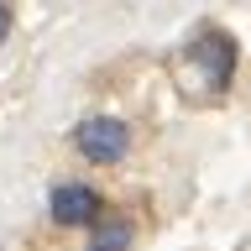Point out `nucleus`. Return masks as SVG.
<instances>
[{
	"label": "nucleus",
	"instance_id": "nucleus-1",
	"mask_svg": "<svg viewBox=\"0 0 251 251\" xmlns=\"http://www.w3.org/2000/svg\"><path fill=\"white\" fill-rule=\"evenodd\" d=\"M235 63H241V47H235L230 31L220 26H204L199 37H188L173 58V84L183 100L194 105H215L220 94H230V78H235Z\"/></svg>",
	"mask_w": 251,
	"mask_h": 251
},
{
	"label": "nucleus",
	"instance_id": "nucleus-2",
	"mask_svg": "<svg viewBox=\"0 0 251 251\" xmlns=\"http://www.w3.org/2000/svg\"><path fill=\"white\" fill-rule=\"evenodd\" d=\"M74 147L94 168H115V162L131 152V126L115 121V115H84V121L74 126Z\"/></svg>",
	"mask_w": 251,
	"mask_h": 251
},
{
	"label": "nucleus",
	"instance_id": "nucleus-3",
	"mask_svg": "<svg viewBox=\"0 0 251 251\" xmlns=\"http://www.w3.org/2000/svg\"><path fill=\"white\" fill-rule=\"evenodd\" d=\"M47 209H52L58 225H78V230H89L94 220H105V199L89 183H58L52 199H47Z\"/></svg>",
	"mask_w": 251,
	"mask_h": 251
},
{
	"label": "nucleus",
	"instance_id": "nucleus-4",
	"mask_svg": "<svg viewBox=\"0 0 251 251\" xmlns=\"http://www.w3.org/2000/svg\"><path fill=\"white\" fill-rule=\"evenodd\" d=\"M131 241H136L131 220L105 215V220H94V225H89V246H84V251H131Z\"/></svg>",
	"mask_w": 251,
	"mask_h": 251
},
{
	"label": "nucleus",
	"instance_id": "nucleus-5",
	"mask_svg": "<svg viewBox=\"0 0 251 251\" xmlns=\"http://www.w3.org/2000/svg\"><path fill=\"white\" fill-rule=\"evenodd\" d=\"M5 37H11V5L0 0V42H5Z\"/></svg>",
	"mask_w": 251,
	"mask_h": 251
}]
</instances>
